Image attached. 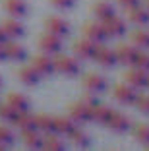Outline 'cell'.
Returning <instances> with one entry per match:
<instances>
[{
    "label": "cell",
    "mask_w": 149,
    "mask_h": 151,
    "mask_svg": "<svg viewBox=\"0 0 149 151\" xmlns=\"http://www.w3.org/2000/svg\"><path fill=\"white\" fill-rule=\"evenodd\" d=\"M53 64H54V70L60 72V74H66V76H76L79 72V62L76 58L68 56V54L56 52L53 58Z\"/></svg>",
    "instance_id": "cell-1"
},
{
    "label": "cell",
    "mask_w": 149,
    "mask_h": 151,
    "mask_svg": "<svg viewBox=\"0 0 149 151\" xmlns=\"http://www.w3.org/2000/svg\"><path fill=\"white\" fill-rule=\"evenodd\" d=\"M68 116L74 122H89L91 120V105H85L83 101L72 103L68 107Z\"/></svg>",
    "instance_id": "cell-2"
},
{
    "label": "cell",
    "mask_w": 149,
    "mask_h": 151,
    "mask_svg": "<svg viewBox=\"0 0 149 151\" xmlns=\"http://www.w3.org/2000/svg\"><path fill=\"white\" fill-rule=\"evenodd\" d=\"M60 47H62L60 37L54 35V33H50V31H45L43 35L39 37V49L43 50V52L56 54V52H60Z\"/></svg>",
    "instance_id": "cell-3"
},
{
    "label": "cell",
    "mask_w": 149,
    "mask_h": 151,
    "mask_svg": "<svg viewBox=\"0 0 149 151\" xmlns=\"http://www.w3.org/2000/svg\"><path fill=\"white\" fill-rule=\"evenodd\" d=\"M103 29L107 31V35L110 37H118V35H124L126 33V22H124L122 18H118V16H109L107 19H103Z\"/></svg>",
    "instance_id": "cell-4"
},
{
    "label": "cell",
    "mask_w": 149,
    "mask_h": 151,
    "mask_svg": "<svg viewBox=\"0 0 149 151\" xmlns=\"http://www.w3.org/2000/svg\"><path fill=\"white\" fill-rule=\"evenodd\" d=\"M112 95H114V99H116L118 103H124V105H132V103L136 101V97H137L136 87H132V85H128V83L114 85Z\"/></svg>",
    "instance_id": "cell-5"
},
{
    "label": "cell",
    "mask_w": 149,
    "mask_h": 151,
    "mask_svg": "<svg viewBox=\"0 0 149 151\" xmlns=\"http://www.w3.org/2000/svg\"><path fill=\"white\" fill-rule=\"evenodd\" d=\"M81 83H83V87L87 89V91H91V93H103L107 89V80L103 78L101 74H85L83 78H81Z\"/></svg>",
    "instance_id": "cell-6"
},
{
    "label": "cell",
    "mask_w": 149,
    "mask_h": 151,
    "mask_svg": "<svg viewBox=\"0 0 149 151\" xmlns=\"http://www.w3.org/2000/svg\"><path fill=\"white\" fill-rule=\"evenodd\" d=\"M83 37L89 41H93V43H103V41L107 39V31L103 29V23H97V22H87L83 25Z\"/></svg>",
    "instance_id": "cell-7"
},
{
    "label": "cell",
    "mask_w": 149,
    "mask_h": 151,
    "mask_svg": "<svg viewBox=\"0 0 149 151\" xmlns=\"http://www.w3.org/2000/svg\"><path fill=\"white\" fill-rule=\"evenodd\" d=\"M137 50L136 47L132 45H126V43H120L116 49H114V56H116V62L120 64H126V66H132L134 64V58H136Z\"/></svg>",
    "instance_id": "cell-8"
},
{
    "label": "cell",
    "mask_w": 149,
    "mask_h": 151,
    "mask_svg": "<svg viewBox=\"0 0 149 151\" xmlns=\"http://www.w3.org/2000/svg\"><path fill=\"white\" fill-rule=\"evenodd\" d=\"M45 27H47V31L54 33V35H58V37L68 35V31H70L68 22H64V19L58 18V16H48V18L45 19Z\"/></svg>",
    "instance_id": "cell-9"
},
{
    "label": "cell",
    "mask_w": 149,
    "mask_h": 151,
    "mask_svg": "<svg viewBox=\"0 0 149 151\" xmlns=\"http://www.w3.org/2000/svg\"><path fill=\"white\" fill-rule=\"evenodd\" d=\"M31 66L35 68V72L39 76H48L54 72V64L53 58H48L47 54H37V56L31 58Z\"/></svg>",
    "instance_id": "cell-10"
},
{
    "label": "cell",
    "mask_w": 149,
    "mask_h": 151,
    "mask_svg": "<svg viewBox=\"0 0 149 151\" xmlns=\"http://www.w3.org/2000/svg\"><path fill=\"white\" fill-rule=\"evenodd\" d=\"M93 58H95V62H99L101 66H112V64H116L114 50H110L109 47H105V45H101V43H97V49H95Z\"/></svg>",
    "instance_id": "cell-11"
},
{
    "label": "cell",
    "mask_w": 149,
    "mask_h": 151,
    "mask_svg": "<svg viewBox=\"0 0 149 151\" xmlns=\"http://www.w3.org/2000/svg\"><path fill=\"white\" fill-rule=\"evenodd\" d=\"M95 49H97V43L85 39V37H83V39H78L74 43V52H76L78 58H93Z\"/></svg>",
    "instance_id": "cell-12"
},
{
    "label": "cell",
    "mask_w": 149,
    "mask_h": 151,
    "mask_svg": "<svg viewBox=\"0 0 149 151\" xmlns=\"http://www.w3.org/2000/svg\"><path fill=\"white\" fill-rule=\"evenodd\" d=\"M147 74L149 72H143L140 68H132V70H128L124 74V80L132 87H145L147 85Z\"/></svg>",
    "instance_id": "cell-13"
},
{
    "label": "cell",
    "mask_w": 149,
    "mask_h": 151,
    "mask_svg": "<svg viewBox=\"0 0 149 151\" xmlns=\"http://www.w3.org/2000/svg\"><path fill=\"white\" fill-rule=\"evenodd\" d=\"M126 16L132 23H137V25H149V10L141 8L140 4L134 6V8L126 10Z\"/></svg>",
    "instance_id": "cell-14"
},
{
    "label": "cell",
    "mask_w": 149,
    "mask_h": 151,
    "mask_svg": "<svg viewBox=\"0 0 149 151\" xmlns=\"http://www.w3.org/2000/svg\"><path fill=\"white\" fill-rule=\"evenodd\" d=\"M107 126H109L110 130H114V132H126V130L130 128V118H128L126 114H122V112L112 111L110 118L107 120Z\"/></svg>",
    "instance_id": "cell-15"
},
{
    "label": "cell",
    "mask_w": 149,
    "mask_h": 151,
    "mask_svg": "<svg viewBox=\"0 0 149 151\" xmlns=\"http://www.w3.org/2000/svg\"><path fill=\"white\" fill-rule=\"evenodd\" d=\"M22 142L25 143L27 147H31V149H39V147H43V138H41V134L37 132V128L22 130Z\"/></svg>",
    "instance_id": "cell-16"
},
{
    "label": "cell",
    "mask_w": 149,
    "mask_h": 151,
    "mask_svg": "<svg viewBox=\"0 0 149 151\" xmlns=\"http://www.w3.org/2000/svg\"><path fill=\"white\" fill-rule=\"evenodd\" d=\"M112 114V109L109 105H103V103H95L91 105V120H97L101 124H107V120Z\"/></svg>",
    "instance_id": "cell-17"
},
{
    "label": "cell",
    "mask_w": 149,
    "mask_h": 151,
    "mask_svg": "<svg viewBox=\"0 0 149 151\" xmlns=\"http://www.w3.org/2000/svg\"><path fill=\"white\" fill-rule=\"evenodd\" d=\"M2 6L10 16H16V18H22L27 14V4L23 0H2Z\"/></svg>",
    "instance_id": "cell-18"
},
{
    "label": "cell",
    "mask_w": 149,
    "mask_h": 151,
    "mask_svg": "<svg viewBox=\"0 0 149 151\" xmlns=\"http://www.w3.org/2000/svg\"><path fill=\"white\" fill-rule=\"evenodd\" d=\"M4 54L6 58H10V60H23L25 58V50H23L22 45L14 43V41H4Z\"/></svg>",
    "instance_id": "cell-19"
},
{
    "label": "cell",
    "mask_w": 149,
    "mask_h": 151,
    "mask_svg": "<svg viewBox=\"0 0 149 151\" xmlns=\"http://www.w3.org/2000/svg\"><path fill=\"white\" fill-rule=\"evenodd\" d=\"M6 103H8L10 107H14L18 112L29 111V99H27L25 95H22V93H16V91L8 93V101H6Z\"/></svg>",
    "instance_id": "cell-20"
},
{
    "label": "cell",
    "mask_w": 149,
    "mask_h": 151,
    "mask_svg": "<svg viewBox=\"0 0 149 151\" xmlns=\"http://www.w3.org/2000/svg\"><path fill=\"white\" fill-rule=\"evenodd\" d=\"M2 29H4L6 37H22L23 33H25V31H23V25L16 18L4 19V22H2Z\"/></svg>",
    "instance_id": "cell-21"
},
{
    "label": "cell",
    "mask_w": 149,
    "mask_h": 151,
    "mask_svg": "<svg viewBox=\"0 0 149 151\" xmlns=\"http://www.w3.org/2000/svg\"><path fill=\"white\" fill-rule=\"evenodd\" d=\"M93 14H95L97 19H107L109 16H112L114 14V8L110 2H107V0H97L95 4H93Z\"/></svg>",
    "instance_id": "cell-22"
},
{
    "label": "cell",
    "mask_w": 149,
    "mask_h": 151,
    "mask_svg": "<svg viewBox=\"0 0 149 151\" xmlns=\"http://www.w3.org/2000/svg\"><path fill=\"white\" fill-rule=\"evenodd\" d=\"M72 128H74V120L70 116H53V132L68 134Z\"/></svg>",
    "instance_id": "cell-23"
},
{
    "label": "cell",
    "mask_w": 149,
    "mask_h": 151,
    "mask_svg": "<svg viewBox=\"0 0 149 151\" xmlns=\"http://www.w3.org/2000/svg\"><path fill=\"white\" fill-rule=\"evenodd\" d=\"M66 136H68V139H70L74 145H78V147H87V145H89V136L83 132V130L76 128V126H74V128H72L68 134H66Z\"/></svg>",
    "instance_id": "cell-24"
},
{
    "label": "cell",
    "mask_w": 149,
    "mask_h": 151,
    "mask_svg": "<svg viewBox=\"0 0 149 151\" xmlns=\"http://www.w3.org/2000/svg\"><path fill=\"white\" fill-rule=\"evenodd\" d=\"M43 147L48 151H62L64 149V142H62L60 138H58L56 132H47V136L43 138Z\"/></svg>",
    "instance_id": "cell-25"
},
{
    "label": "cell",
    "mask_w": 149,
    "mask_h": 151,
    "mask_svg": "<svg viewBox=\"0 0 149 151\" xmlns=\"http://www.w3.org/2000/svg\"><path fill=\"white\" fill-rule=\"evenodd\" d=\"M18 78H19V80H22L25 85H33V83H37V81H39V78H41V76L37 74V72H35V68H33V66L29 64V66L19 68Z\"/></svg>",
    "instance_id": "cell-26"
},
{
    "label": "cell",
    "mask_w": 149,
    "mask_h": 151,
    "mask_svg": "<svg viewBox=\"0 0 149 151\" xmlns=\"http://www.w3.org/2000/svg\"><path fill=\"white\" fill-rule=\"evenodd\" d=\"M14 124L18 126L19 130H25V128H35V116L31 114L29 111L18 112V114H16V118H14Z\"/></svg>",
    "instance_id": "cell-27"
},
{
    "label": "cell",
    "mask_w": 149,
    "mask_h": 151,
    "mask_svg": "<svg viewBox=\"0 0 149 151\" xmlns=\"http://www.w3.org/2000/svg\"><path fill=\"white\" fill-rule=\"evenodd\" d=\"M130 39L136 47L149 49V31H145V29H134V31L130 33Z\"/></svg>",
    "instance_id": "cell-28"
},
{
    "label": "cell",
    "mask_w": 149,
    "mask_h": 151,
    "mask_svg": "<svg viewBox=\"0 0 149 151\" xmlns=\"http://www.w3.org/2000/svg\"><path fill=\"white\" fill-rule=\"evenodd\" d=\"M35 128L37 130H43V132H53V116L45 114H35Z\"/></svg>",
    "instance_id": "cell-29"
},
{
    "label": "cell",
    "mask_w": 149,
    "mask_h": 151,
    "mask_svg": "<svg viewBox=\"0 0 149 151\" xmlns=\"http://www.w3.org/2000/svg\"><path fill=\"white\" fill-rule=\"evenodd\" d=\"M134 136L137 142L149 143V124H136L134 126Z\"/></svg>",
    "instance_id": "cell-30"
},
{
    "label": "cell",
    "mask_w": 149,
    "mask_h": 151,
    "mask_svg": "<svg viewBox=\"0 0 149 151\" xmlns=\"http://www.w3.org/2000/svg\"><path fill=\"white\" fill-rule=\"evenodd\" d=\"M16 114H18V111H16L14 107H10L8 103H0V118H2V120H10V122H14Z\"/></svg>",
    "instance_id": "cell-31"
},
{
    "label": "cell",
    "mask_w": 149,
    "mask_h": 151,
    "mask_svg": "<svg viewBox=\"0 0 149 151\" xmlns=\"http://www.w3.org/2000/svg\"><path fill=\"white\" fill-rule=\"evenodd\" d=\"M132 66L140 68V70H143V72H149V54L137 52L136 58H134V64H132Z\"/></svg>",
    "instance_id": "cell-32"
},
{
    "label": "cell",
    "mask_w": 149,
    "mask_h": 151,
    "mask_svg": "<svg viewBox=\"0 0 149 151\" xmlns=\"http://www.w3.org/2000/svg\"><path fill=\"white\" fill-rule=\"evenodd\" d=\"M0 143H2V145L14 143V132L8 128V126H4V124H0Z\"/></svg>",
    "instance_id": "cell-33"
},
{
    "label": "cell",
    "mask_w": 149,
    "mask_h": 151,
    "mask_svg": "<svg viewBox=\"0 0 149 151\" xmlns=\"http://www.w3.org/2000/svg\"><path fill=\"white\" fill-rule=\"evenodd\" d=\"M136 107L140 109V111H143V112H147L149 114V95H141V97H136Z\"/></svg>",
    "instance_id": "cell-34"
},
{
    "label": "cell",
    "mask_w": 149,
    "mask_h": 151,
    "mask_svg": "<svg viewBox=\"0 0 149 151\" xmlns=\"http://www.w3.org/2000/svg\"><path fill=\"white\" fill-rule=\"evenodd\" d=\"M56 8H70L72 4H74V0H50Z\"/></svg>",
    "instance_id": "cell-35"
},
{
    "label": "cell",
    "mask_w": 149,
    "mask_h": 151,
    "mask_svg": "<svg viewBox=\"0 0 149 151\" xmlns=\"http://www.w3.org/2000/svg\"><path fill=\"white\" fill-rule=\"evenodd\" d=\"M118 4L120 6H124V8H134V6H137L140 4V0H118Z\"/></svg>",
    "instance_id": "cell-36"
},
{
    "label": "cell",
    "mask_w": 149,
    "mask_h": 151,
    "mask_svg": "<svg viewBox=\"0 0 149 151\" xmlns=\"http://www.w3.org/2000/svg\"><path fill=\"white\" fill-rule=\"evenodd\" d=\"M81 101H83L85 105H95V103H97V101H95V95H93L91 91H89V93H85V95H83V99H81Z\"/></svg>",
    "instance_id": "cell-37"
},
{
    "label": "cell",
    "mask_w": 149,
    "mask_h": 151,
    "mask_svg": "<svg viewBox=\"0 0 149 151\" xmlns=\"http://www.w3.org/2000/svg\"><path fill=\"white\" fill-rule=\"evenodd\" d=\"M4 41H6V33L2 29V25H0V43H4Z\"/></svg>",
    "instance_id": "cell-38"
},
{
    "label": "cell",
    "mask_w": 149,
    "mask_h": 151,
    "mask_svg": "<svg viewBox=\"0 0 149 151\" xmlns=\"http://www.w3.org/2000/svg\"><path fill=\"white\" fill-rule=\"evenodd\" d=\"M6 58V54H4V45L0 43V60H4Z\"/></svg>",
    "instance_id": "cell-39"
},
{
    "label": "cell",
    "mask_w": 149,
    "mask_h": 151,
    "mask_svg": "<svg viewBox=\"0 0 149 151\" xmlns=\"http://www.w3.org/2000/svg\"><path fill=\"white\" fill-rule=\"evenodd\" d=\"M145 87H149V74H147V85H145Z\"/></svg>",
    "instance_id": "cell-40"
},
{
    "label": "cell",
    "mask_w": 149,
    "mask_h": 151,
    "mask_svg": "<svg viewBox=\"0 0 149 151\" xmlns=\"http://www.w3.org/2000/svg\"><path fill=\"white\" fill-rule=\"evenodd\" d=\"M145 4H147V10H149V0H145Z\"/></svg>",
    "instance_id": "cell-41"
},
{
    "label": "cell",
    "mask_w": 149,
    "mask_h": 151,
    "mask_svg": "<svg viewBox=\"0 0 149 151\" xmlns=\"http://www.w3.org/2000/svg\"><path fill=\"white\" fill-rule=\"evenodd\" d=\"M2 147H4V145H2V143H0V149H2Z\"/></svg>",
    "instance_id": "cell-42"
},
{
    "label": "cell",
    "mask_w": 149,
    "mask_h": 151,
    "mask_svg": "<svg viewBox=\"0 0 149 151\" xmlns=\"http://www.w3.org/2000/svg\"><path fill=\"white\" fill-rule=\"evenodd\" d=\"M147 147H149V143H147Z\"/></svg>",
    "instance_id": "cell-43"
},
{
    "label": "cell",
    "mask_w": 149,
    "mask_h": 151,
    "mask_svg": "<svg viewBox=\"0 0 149 151\" xmlns=\"http://www.w3.org/2000/svg\"><path fill=\"white\" fill-rule=\"evenodd\" d=\"M0 83H2V81H0Z\"/></svg>",
    "instance_id": "cell-44"
}]
</instances>
